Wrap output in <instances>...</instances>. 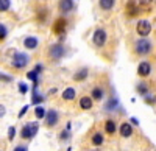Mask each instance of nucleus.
<instances>
[{
    "instance_id": "nucleus-1",
    "label": "nucleus",
    "mask_w": 156,
    "mask_h": 151,
    "mask_svg": "<svg viewBox=\"0 0 156 151\" xmlns=\"http://www.w3.org/2000/svg\"><path fill=\"white\" fill-rule=\"evenodd\" d=\"M37 129H39V125L36 123V122H30V123H27L25 126L22 128V131H20V136H22V139H33V137L36 136V132H37Z\"/></svg>"
},
{
    "instance_id": "nucleus-2",
    "label": "nucleus",
    "mask_w": 156,
    "mask_h": 151,
    "mask_svg": "<svg viewBox=\"0 0 156 151\" xmlns=\"http://www.w3.org/2000/svg\"><path fill=\"white\" fill-rule=\"evenodd\" d=\"M134 50L137 55H148L151 52V42L148 39H145V37H142V39L136 41V45H134Z\"/></svg>"
},
{
    "instance_id": "nucleus-3",
    "label": "nucleus",
    "mask_w": 156,
    "mask_h": 151,
    "mask_svg": "<svg viewBox=\"0 0 156 151\" xmlns=\"http://www.w3.org/2000/svg\"><path fill=\"white\" fill-rule=\"evenodd\" d=\"M64 53H66V48L62 47V44H53L50 48H48V56L51 59H61L64 56Z\"/></svg>"
},
{
    "instance_id": "nucleus-4",
    "label": "nucleus",
    "mask_w": 156,
    "mask_h": 151,
    "mask_svg": "<svg viewBox=\"0 0 156 151\" xmlns=\"http://www.w3.org/2000/svg\"><path fill=\"white\" fill-rule=\"evenodd\" d=\"M136 31H137V34L142 36V37L148 36V34L151 33V23H150L148 20H139L137 25H136Z\"/></svg>"
},
{
    "instance_id": "nucleus-5",
    "label": "nucleus",
    "mask_w": 156,
    "mask_h": 151,
    "mask_svg": "<svg viewBox=\"0 0 156 151\" xmlns=\"http://www.w3.org/2000/svg\"><path fill=\"white\" fill-rule=\"evenodd\" d=\"M106 37H108L106 36V31L98 28V30H95V33L92 36V42H94L95 47H103V45L106 44Z\"/></svg>"
},
{
    "instance_id": "nucleus-6",
    "label": "nucleus",
    "mask_w": 156,
    "mask_h": 151,
    "mask_svg": "<svg viewBox=\"0 0 156 151\" xmlns=\"http://www.w3.org/2000/svg\"><path fill=\"white\" fill-rule=\"evenodd\" d=\"M27 64H28V56L25 55V53L17 52L14 55V59H12V66H14L16 69H23Z\"/></svg>"
},
{
    "instance_id": "nucleus-7",
    "label": "nucleus",
    "mask_w": 156,
    "mask_h": 151,
    "mask_svg": "<svg viewBox=\"0 0 156 151\" xmlns=\"http://www.w3.org/2000/svg\"><path fill=\"white\" fill-rule=\"evenodd\" d=\"M125 9H126V16H128V17H136V16H139V11H140L139 5L134 2V0H128Z\"/></svg>"
},
{
    "instance_id": "nucleus-8",
    "label": "nucleus",
    "mask_w": 156,
    "mask_h": 151,
    "mask_svg": "<svg viewBox=\"0 0 156 151\" xmlns=\"http://www.w3.org/2000/svg\"><path fill=\"white\" fill-rule=\"evenodd\" d=\"M66 27H67V20L64 19V17H59V19H56L55 20V23H53V33L55 34H62L64 31H66Z\"/></svg>"
},
{
    "instance_id": "nucleus-9",
    "label": "nucleus",
    "mask_w": 156,
    "mask_h": 151,
    "mask_svg": "<svg viewBox=\"0 0 156 151\" xmlns=\"http://www.w3.org/2000/svg\"><path fill=\"white\" fill-rule=\"evenodd\" d=\"M58 112L53 111V109H50L48 112H45V120H47V126H55V125L58 123Z\"/></svg>"
},
{
    "instance_id": "nucleus-10",
    "label": "nucleus",
    "mask_w": 156,
    "mask_h": 151,
    "mask_svg": "<svg viewBox=\"0 0 156 151\" xmlns=\"http://www.w3.org/2000/svg\"><path fill=\"white\" fill-rule=\"evenodd\" d=\"M151 72V66H150V62L144 61V62H140L139 67H137V73L140 75V77H148Z\"/></svg>"
},
{
    "instance_id": "nucleus-11",
    "label": "nucleus",
    "mask_w": 156,
    "mask_h": 151,
    "mask_svg": "<svg viewBox=\"0 0 156 151\" xmlns=\"http://www.w3.org/2000/svg\"><path fill=\"white\" fill-rule=\"evenodd\" d=\"M59 11L62 14H66V12L72 11L73 9V0H59Z\"/></svg>"
},
{
    "instance_id": "nucleus-12",
    "label": "nucleus",
    "mask_w": 156,
    "mask_h": 151,
    "mask_svg": "<svg viewBox=\"0 0 156 151\" xmlns=\"http://www.w3.org/2000/svg\"><path fill=\"white\" fill-rule=\"evenodd\" d=\"M131 134H133V126L129 123H123L120 126V136L122 137H129Z\"/></svg>"
},
{
    "instance_id": "nucleus-13",
    "label": "nucleus",
    "mask_w": 156,
    "mask_h": 151,
    "mask_svg": "<svg viewBox=\"0 0 156 151\" xmlns=\"http://www.w3.org/2000/svg\"><path fill=\"white\" fill-rule=\"evenodd\" d=\"M80 108L84 109V111L90 109V108H92V98H90V97H83V98H80Z\"/></svg>"
},
{
    "instance_id": "nucleus-14",
    "label": "nucleus",
    "mask_w": 156,
    "mask_h": 151,
    "mask_svg": "<svg viewBox=\"0 0 156 151\" xmlns=\"http://www.w3.org/2000/svg\"><path fill=\"white\" fill-rule=\"evenodd\" d=\"M23 45L27 47L28 50H33V48L37 47V39H36L34 36H30V37H27V39L23 41Z\"/></svg>"
},
{
    "instance_id": "nucleus-15",
    "label": "nucleus",
    "mask_w": 156,
    "mask_h": 151,
    "mask_svg": "<svg viewBox=\"0 0 156 151\" xmlns=\"http://www.w3.org/2000/svg\"><path fill=\"white\" fill-rule=\"evenodd\" d=\"M98 3H100V8H101V9L108 11V9H111V8L114 6L115 0H98Z\"/></svg>"
},
{
    "instance_id": "nucleus-16",
    "label": "nucleus",
    "mask_w": 156,
    "mask_h": 151,
    "mask_svg": "<svg viewBox=\"0 0 156 151\" xmlns=\"http://www.w3.org/2000/svg\"><path fill=\"white\" fill-rule=\"evenodd\" d=\"M87 78V69H81L80 72H76L73 75V80L75 81H84Z\"/></svg>"
},
{
    "instance_id": "nucleus-17",
    "label": "nucleus",
    "mask_w": 156,
    "mask_h": 151,
    "mask_svg": "<svg viewBox=\"0 0 156 151\" xmlns=\"http://www.w3.org/2000/svg\"><path fill=\"white\" fill-rule=\"evenodd\" d=\"M115 122L114 120H106V123H105V131L108 132V134H114L115 132Z\"/></svg>"
},
{
    "instance_id": "nucleus-18",
    "label": "nucleus",
    "mask_w": 156,
    "mask_h": 151,
    "mask_svg": "<svg viewBox=\"0 0 156 151\" xmlns=\"http://www.w3.org/2000/svg\"><path fill=\"white\" fill-rule=\"evenodd\" d=\"M62 98L64 100H73L75 98V89L73 87H67V89L62 92Z\"/></svg>"
},
{
    "instance_id": "nucleus-19",
    "label": "nucleus",
    "mask_w": 156,
    "mask_h": 151,
    "mask_svg": "<svg viewBox=\"0 0 156 151\" xmlns=\"http://www.w3.org/2000/svg\"><path fill=\"white\" fill-rule=\"evenodd\" d=\"M92 143H94L95 146H98V145L103 143V136H101L100 132H95V134L92 136Z\"/></svg>"
},
{
    "instance_id": "nucleus-20",
    "label": "nucleus",
    "mask_w": 156,
    "mask_h": 151,
    "mask_svg": "<svg viewBox=\"0 0 156 151\" xmlns=\"http://www.w3.org/2000/svg\"><path fill=\"white\" fill-rule=\"evenodd\" d=\"M11 6V0H0V12L8 11Z\"/></svg>"
},
{
    "instance_id": "nucleus-21",
    "label": "nucleus",
    "mask_w": 156,
    "mask_h": 151,
    "mask_svg": "<svg viewBox=\"0 0 156 151\" xmlns=\"http://www.w3.org/2000/svg\"><path fill=\"white\" fill-rule=\"evenodd\" d=\"M27 77H28V80H31V81L34 83V89H36V87H37V83H39L37 73H36L34 70H31V72H28V75H27Z\"/></svg>"
},
{
    "instance_id": "nucleus-22",
    "label": "nucleus",
    "mask_w": 156,
    "mask_h": 151,
    "mask_svg": "<svg viewBox=\"0 0 156 151\" xmlns=\"http://www.w3.org/2000/svg\"><path fill=\"white\" fill-rule=\"evenodd\" d=\"M92 98H94V100H101V98H103V89H100V87H95V89L92 91Z\"/></svg>"
},
{
    "instance_id": "nucleus-23",
    "label": "nucleus",
    "mask_w": 156,
    "mask_h": 151,
    "mask_svg": "<svg viewBox=\"0 0 156 151\" xmlns=\"http://www.w3.org/2000/svg\"><path fill=\"white\" fill-rule=\"evenodd\" d=\"M42 101H44V97H42V95H39L36 89H33V103L37 105V103H42Z\"/></svg>"
},
{
    "instance_id": "nucleus-24",
    "label": "nucleus",
    "mask_w": 156,
    "mask_h": 151,
    "mask_svg": "<svg viewBox=\"0 0 156 151\" xmlns=\"http://www.w3.org/2000/svg\"><path fill=\"white\" fill-rule=\"evenodd\" d=\"M34 114H36V117H37V118H44V117H45V109H44L42 106H36Z\"/></svg>"
},
{
    "instance_id": "nucleus-25",
    "label": "nucleus",
    "mask_w": 156,
    "mask_h": 151,
    "mask_svg": "<svg viewBox=\"0 0 156 151\" xmlns=\"http://www.w3.org/2000/svg\"><path fill=\"white\" fill-rule=\"evenodd\" d=\"M6 27H5V25L3 23H0V41H3L5 39V37H6Z\"/></svg>"
},
{
    "instance_id": "nucleus-26",
    "label": "nucleus",
    "mask_w": 156,
    "mask_h": 151,
    "mask_svg": "<svg viewBox=\"0 0 156 151\" xmlns=\"http://www.w3.org/2000/svg\"><path fill=\"white\" fill-rule=\"evenodd\" d=\"M137 92H139L140 95H147V86H145V84H139V86H137Z\"/></svg>"
},
{
    "instance_id": "nucleus-27",
    "label": "nucleus",
    "mask_w": 156,
    "mask_h": 151,
    "mask_svg": "<svg viewBox=\"0 0 156 151\" xmlns=\"http://www.w3.org/2000/svg\"><path fill=\"white\" fill-rule=\"evenodd\" d=\"M14 134H16V128H14V126H11V128L8 129V139L12 140V139H14Z\"/></svg>"
},
{
    "instance_id": "nucleus-28",
    "label": "nucleus",
    "mask_w": 156,
    "mask_h": 151,
    "mask_svg": "<svg viewBox=\"0 0 156 151\" xmlns=\"http://www.w3.org/2000/svg\"><path fill=\"white\" fill-rule=\"evenodd\" d=\"M139 3H140V6H145V8H148V6L153 3V0H139Z\"/></svg>"
},
{
    "instance_id": "nucleus-29",
    "label": "nucleus",
    "mask_w": 156,
    "mask_h": 151,
    "mask_svg": "<svg viewBox=\"0 0 156 151\" xmlns=\"http://www.w3.org/2000/svg\"><path fill=\"white\" fill-rule=\"evenodd\" d=\"M19 89H20V94H27V92H28L27 84H23V83H20V84H19Z\"/></svg>"
},
{
    "instance_id": "nucleus-30",
    "label": "nucleus",
    "mask_w": 156,
    "mask_h": 151,
    "mask_svg": "<svg viewBox=\"0 0 156 151\" xmlns=\"http://www.w3.org/2000/svg\"><path fill=\"white\" fill-rule=\"evenodd\" d=\"M12 78L11 77H8V75H2L0 73V81H11Z\"/></svg>"
},
{
    "instance_id": "nucleus-31",
    "label": "nucleus",
    "mask_w": 156,
    "mask_h": 151,
    "mask_svg": "<svg viewBox=\"0 0 156 151\" xmlns=\"http://www.w3.org/2000/svg\"><path fill=\"white\" fill-rule=\"evenodd\" d=\"M27 111H28V106H23V108H22V111L19 112V117H23L25 114H27Z\"/></svg>"
},
{
    "instance_id": "nucleus-32",
    "label": "nucleus",
    "mask_w": 156,
    "mask_h": 151,
    "mask_svg": "<svg viewBox=\"0 0 156 151\" xmlns=\"http://www.w3.org/2000/svg\"><path fill=\"white\" fill-rule=\"evenodd\" d=\"M14 151H28V149H27V146L19 145V146H16V148H14Z\"/></svg>"
},
{
    "instance_id": "nucleus-33",
    "label": "nucleus",
    "mask_w": 156,
    "mask_h": 151,
    "mask_svg": "<svg viewBox=\"0 0 156 151\" xmlns=\"http://www.w3.org/2000/svg\"><path fill=\"white\" fill-rule=\"evenodd\" d=\"M42 70H44L42 64H36V69H34V72H36V73H39V72H42Z\"/></svg>"
},
{
    "instance_id": "nucleus-34",
    "label": "nucleus",
    "mask_w": 156,
    "mask_h": 151,
    "mask_svg": "<svg viewBox=\"0 0 156 151\" xmlns=\"http://www.w3.org/2000/svg\"><path fill=\"white\" fill-rule=\"evenodd\" d=\"M69 137V131H62L61 132V139H67Z\"/></svg>"
},
{
    "instance_id": "nucleus-35",
    "label": "nucleus",
    "mask_w": 156,
    "mask_h": 151,
    "mask_svg": "<svg viewBox=\"0 0 156 151\" xmlns=\"http://www.w3.org/2000/svg\"><path fill=\"white\" fill-rule=\"evenodd\" d=\"M3 115H5V108L0 105V117H3Z\"/></svg>"
}]
</instances>
